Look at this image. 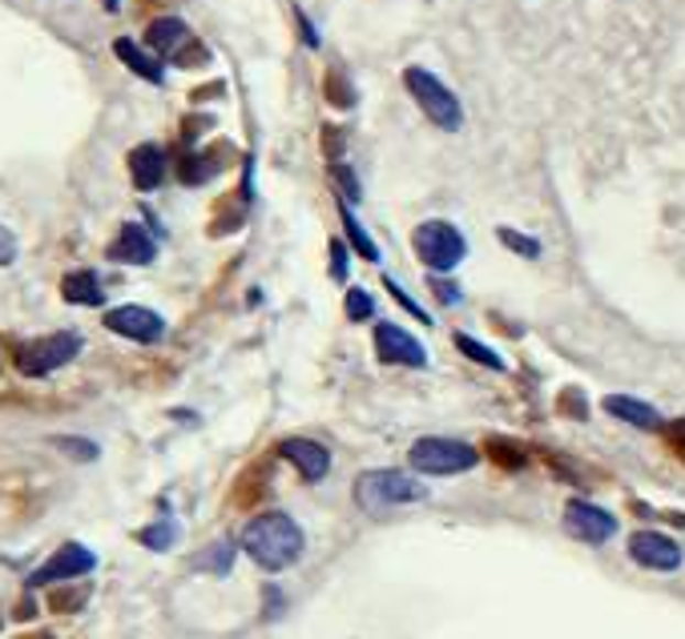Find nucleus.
I'll use <instances>...</instances> for the list:
<instances>
[{
  "label": "nucleus",
  "instance_id": "obj_1",
  "mask_svg": "<svg viewBox=\"0 0 685 639\" xmlns=\"http://www.w3.org/2000/svg\"><path fill=\"white\" fill-rule=\"evenodd\" d=\"M307 547L303 527L283 511H267L242 527V551H247L262 571H286L295 568Z\"/></svg>",
  "mask_w": 685,
  "mask_h": 639
},
{
  "label": "nucleus",
  "instance_id": "obj_2",
  "mask_svg": "<svg viewBox=\"0 0 685 639\" xmlns=\"http://www.w3.org/2000/svg\"><path fill=\"white\" fill-rule=\"evenodd\" d=\"M424 499L427 487L407 471H363L355 478V503L367 515H388L395 507H412V503Z\"/></svg>",
  "mask_w": 685,
  "mask_h": 639
},
{
  "label": "nucleus",
  "instance_id": "obj_3",
  "mask_svg": "<svg viewBox=\"0 0 685 639\" xmlns=\"http://www.w3.org/2000/svg\"><path fill=\"white\" fill-rule=\"evenodd\" d=\"M403 85H407V93L415 97V106L424 109V117H432V125H439L444 133L464 129V106L456 101V93L439 81L436 73L412 65V69L403 73Z\"/></svg>",
  "mask_w": 685,
  "mask_h": 639
},
{
  "label": "nucleus",
  "instance_id": "obj_4",
  "mask_svg": "<svg viewBox=\"0 0 685 639\" xmlns=\"http://www.w3.org/2000/svg\"><path fill=\"white\" fill-rule=\"evenodd\" d=\"M407 459H412V466L420 475L444 478V475H464V471H472V466L480 463V451L460 439H439V434H432V439H415Z\"/></svg>",
  "mask_w": 685,
  "mask_h": 639
},
{
  "label": "nucleus",
  "instance_id": "obj_5",
  "mask_svg": "<svg viewBox=\"0 0 685 639\" xmlns=\"http://www.w3.org/2000/svg\"><path fill=\"white\" fill-rule=\"evenodd\" d=\"M412 245L415 254H420V262L432 266V274H452L464 262V254H468V242H464V233L452 221H424V225H415Z\"/></svg>",
  "mask_w": 685,
  "mask_h": 639
},
{
  "label": "nucleus",
  "instance_id": "obj_6",
  "mask_svg": "<svg viewBox=\"0 0 685 639\" xmlns=\"http://www.w3.org/2000/svg\"><path fill=\"white\" fill-rule=\"evenodd\" d=\"M77 354H81V334L61 330V334H45V338L24 342L21 354H17V366H21V374H29V378H45V374L61 371L65 362L77 359Z\"/></svg>",
  "mask_w": 685,
  "mask_h": 639
},
{
  "label": "nucleus",
  "instance_id": "obj_7",
  "mask_svg": "<svg viewBox=\"0 0 685 639\" xmlns=\"http://www.w3.org/2000/svg\"><path fill=\"white\" fill-rule=\"evenodd\" d=\"M565 531L573 535V539H580V543L601 547L617 535V519L589 499H568L565 503Z\"/></svg>",
  "mask_w": 685,
  "mask_h": 639
},
{
  "label": "nucleus",
  "instance_id": "obj_8",
  "mask_svg": "<svg viewBox=\"0 0 685 639\" xmlns=\"http://www.w3.org/2000/svg\"><path fill=\"white\" fill-rule=\"evenodd\" d=\"M376 354H379V362H388V366H412V371H424L427 366L424 342L412 338L403 326H395V322L376 326Z\"/></svg>",
  "mask_w": 685,
  "mask_h": 639
},
{
  "label": "nucleus",
  "instance_id": "obj_9",
  "mask_svg": "<svg viewBox=\"0 0 685 639\" xmlns=\"http://www.w3.org/2000/svg\"><path fill=\"white\" fill-rule=\"evenodd\" d=\"M629 559L645 571H677L685 563V551L662 531H633L629 535Z\"/></svg>",
  "mask_w": 685,
  "mask_h": 639
},
{
  "label": "nucleus",
  "instance_id": "obj_10",
  "mask_svg": "<svg viewBox=\"0 0 685 639\" xmlns=\"http://www.w3.org/2000/svg\"><path fill=\"white\" fill-rule=\"evenodd\" d=\"M97 568V555L81 543H65L57 555L41 563V568L29 575V587H45V583H61V580H77V575H89Z\"/></svg>",
  "mask_w": 685,
  "mask_h": 639
},
{
  "label": "nucleus",
  "instance_id": "obj_11",
  "mask_svg": "<svg viewBox=\"0 0 685 639\" xmlns=\"http://www.w3.org/2000/svg\"><path fill=\"white\" fill-rule=\"evenodd\" d=\"M106 330L130 338V342H145V346H150V342H162L166 322H162V315L145 310V306H118V310H109L106 315Z\"/></svg>",
  "mask_w": 685,
  "mask_h": 639
},
{
  "label": "nucleus",
  "instance_id": "obj_12",
  "mask_svg": "<svg viewBox=\"0 0 685 639\" xmlns=\"http://www.w3.org/2000/svg\"><path fill=\"white\" fill-rule=\"evenodd\" d=\"M106 254H109V262H126V266H150V262L157 257V242H154V233L145 230V225H138V221H126Z\"/></svg>",
  "mask_w": 685,
  "mask_h": 639
},
{
  "label": "nucleus",
  "instance_id": "obj_13",
  "mask_svg": "<svg viewBox=\"0 0 685 639\" xmlns=\"http://www.w3.org/2000/svg\"><path fill=\"white\" fill-rule=\"evenodd\" d=\"M279 454H283L286 463L295 466L307 483H323L327 471H331V451L315 439H286L283 447H279Z\"/></svg>",
  "mask_w": 685,
  "mask_h": 639
},
{
  "label": "nucleus",
  "instance_id": "obj_14",
  "mask_svg": "<svg viewBox=\"0 0 685 639\" xmlns=\"http://www.w3.org/2000/svg\"><path fill=\"white\" fill-rule=\"evenodd\" d=\"M605 415H613V419L629 422V427H638V430H662L665 427L662 410L650 407V403H641V398H633V395H609L605 398Z\"/></svg>",
  "mask_w": 685,
  "mask_h": 639
},
{
  "label": "nucleus",
  "instance_id": "obj_15",
  "mask_svg": "<svg viewBox=\"0 0 685 639\" xmlns=\"http://www.w3.org/2000/svg\"><path fill=\"white\" fill-rule=\"evenodd\" d=\"M130 174L138 189H157L166 181V153L157 150V145H138L130 153Z\"/></svg>",
  "mask_w": 685,
  "mask_h": 639
},
{
  "label": "nucleus",
  "instance_id": "obj_16",
  "mask_svg": "<svg viewBox=\"0 0 685 639\" xmlns=\"http://www.w3.org/2000/svg\"><path fill=\"white\" fill-rule=\"evenodd\" d=\"M61 294H65V302H73V306H101L106 302V290H101V282H97L94 269H73V274H65Z\"/></svg>",
  "mask_w": 685,
  "mask_h": 639
},
{
  "label": "nucleus",
  "instance_id": "obj_17",
  "mask_svg": "<svg viewBox=\"0 0 685 639\" xmlns=\"http://www.w3.org/2000/svg\"><path fill=\"white\" fill-rule=\"evenodd\" d=\"M113 53H118L126 65H130L138 77H145V81H154V85H162L166 81V69H162V60L157 57H150V53H142V48L133 45L130 36H121V41H113Z\"/></svg>",
  "mask_w": 685,
  "mask_h": 639
},
{
  "label": "nucleus",
  "instance_id": "obj_18",
  "mask_svg": "<svg viewBox=\"0 0 685 639\" xmlns=\"http://www.w3.org/2000/svg\"><path fill=\"white\" fill-rule=\"evenodd\" d=\"M145 41H150L154 53H177V48L189 41V29H186V21H177V16H162V21H154L145 29Z\"/></svg>",
  "mask_w": 685,
  "mask_h": 639
},
{
  "label": "nucleus",
  "instance_id": "obj_19",
  "mask_svg": "<svg viewBox=\"0 0 685 639\" xmlns=\"http://www.w3.org/2000/svg\"><path fill=\"white\" fill-rule=\"evenodd\" d=\"M342 230H347V242H351L355 250L367 257V262H379V245L371 242V233H367L363 225L355 221V213H351V206H347V201H342Z\"/></svg>",
  "mask_w": 685,
  "mask_h": 639
},
{
  "label": "nucleus",
  "instance_id": "obj_20",
  "mask_svg": "<svg viewBox=\"0 0 685 639\" xmlns=\"http://www.w3.org/2000/svg\"><path fill=\"white\" fill-rule=\"evenodd\" d=\"M456 350H460V354H468L472 362H480V366H488V371H504V359H500L497 350H488L485 342H476V338L456 334Z\"/></svg>",
  "mask_w": 685,
  "mask_h": 639
},
{
  "label": "nucleus",
  "instance_id": "obj_21",
  "mask_svg": "<svg viewBox=\"0 0 685 639\" xmlns=\"http://www.w3.org/2000/svg\"><path fill=\"white\" fill-rule=\"evenodd\" d=\"M230 563H235V543H230V539L214 543L210 551H206V555L198 559V568L214 571V575H226V571H230Z\"/></svg>",
  "mask_w": 685,
  "mask_h": 639
},
{
  "label": "nucleus",
  "instance_id": "obj_22",
  "mask_svg": "<svg viewBox=\"0 0 685 639\" xmlns=\"http://www.w3.org/2000/svg\"><path fill=\"white\" fill-rule=\"evenodd\" d=\"M138 539H142V543L150 547V551H166V547H170V543H174V539H177V527L170 524V519H162V524L145 527V531L138 535Z\"/></svg>",
  "mask_w": 685,
  "mask_h": 639
},
{
  "label": "nucleus",
  "instance_id": "obj_23",
  "mask_svg": "<svg viewBox=\"0 0 685 639\" xmlns=\"http://www.w3.org/2000/svg\"><path fill=\"white\" fill-rule=\"evenodd\" d=\"M371 315H376V298H371V294L367 290L347 294V318H351V322H367Z\"/></svg>",
  "mask_w": 685,
  "mask_h": 639
},
{
  "label": "nucleus",
  "instance_id": "obj_24",
  "mask_svg": "<svg viewBox=\"0 0 685 639\" xmlns=\"http://www.w3.org/2000/svg\"><path fill=\"white\" fill-rule=\"evenodd\" d=\"M53 442H57L69 459H77V463H94L97 459V442H89V439H53Z\"/></svg>",
  "mask_w": 685,
  "mask_h": 639
},
{
  "label": "nucleus",
  "instance_id": "obj_25",
  "mask_svg": "<svg viewBox=\"0 0 685 639\" xmlns=\"http://www.w3.org/2000/svg\"><path fill=\"white\" fill-rule=\"evenodd\" d=\"M500 233V242L509 245V250H517L520 257H541V245L532 242V238H520L517 230H509V225H504V230H497Z\"/></svg>",
  "mask_w": 685,
  "mask_h": 639
},
{
  "label": "nucleus",
  "instance_id": "obj_26",
  "mask_svg": "<svg viewBox=\"0 0 685 639\" xmlns=\"http://www.w3.org/2000/svg\"><path fill=\"white\" fill-rule=\"evenodd\" d=\"M331 181L342 189V201H347V206H355V201H359V181H355V174L347 169V165H335Z\"/></svg>",
  "mask_w": 685,
  "mask_h": 639
},
{
  "label": "nucleus",
  "instance_id": "obj_27",
  "mask_svg": "<svg viewBox=\"0 0 685 639\" xmlns=\"http://www.w3.org/2000/svg\"><path fill=\"white\" fill-rule=\"evenodd\" d=\"M383 286H388V290H391V298H395V302H400L403 310H407V315L415 318V322H427V310H420V306H415L412 298H407V290H403L400 282H395V278H383Z\"/></svg>",
  "mask_w": 685,
  "mask_h": 639
},
{
  "label": "nucleus",
  "instance_id": "obj_28",
  "mask_svg": "<svg viewBox=\"0 0 685 639\" xmlns=\"http://www.w3.org/2000/svg\"><path fill=\"white\" fill-rule=\"evenodd\" d=\"M488 447H492V454H500V459H504L509 466H524V463H529V451H520V447H512V442H504V439H492Z\"/></svg>",
  "mask_w": 685,
  "mask_h": 639
},
{
  "label": "nucleus",
  "instance_id": "obj_29",
  "mask_svg": "<svg viewBox=\"0 0 685 639\" xmlns=\"http://www.w3.org/2000/svg\"><path fill=\"white\" fill-rule=\"evenodd\" d=\"M331 278L347 282V245L342 242H331Z\"/></svg>",
  "mask_w": 685,
  "mask_h": 639
},
{
  "label": "nucleus",
  "instance_id": "obj_30",
  "mask_svg": "<svg viewBox=\"0 0 685 639\" xmlns=\"http://www.w3.org/2000/svg\"><path fill=\"white\" fill-rule=\"evenodd\" d=\"M427 286H432V290L439 294V302H444V306H456V302H460V290H456L452 282H439V278H432V274H427Z\"/></svg>",
  "mask_w": 685,
  "mask_h": 639
},
{
  "label": "nucleus",
  "instance_id": "obj_31",
  "mask_svg": "<svg viewBox=\"0 0 685 639\" xmlns=\"http://www.w3.org/2000/svg\"><path fill=\"white\" fill-rule=\"evenodd\" d=\"M12 262H17V238L0 225V266H12Z\"/></svg>",
  "mask_w": 685,
  "mask_h": 639
},
{
  "label": "nucleus",
  "instance_id": "obj_32",
  "mask_svg": "<svg viewBox=\"0 0 685 639\" xmlns=\"http://www.w3.org/2000/svg\"><path fill=\"white\" fill-rule=\"evenodd\" d=\"M665 439H670V447L685 459V419L670 422V427H665Z\"/></svg>",
  "mask_w": 685,
  "mask_h": 639
},
{
  "label": "nucleus",
  "instance_id": "obj_33",
  "mask_svg": "<svg viewBox=\"0 0 685 639\" xmlns=\"http://www.w3.org/2000/svg\"><path fill=\"white\" fill-rule=\"evenodd\" d=\"M118 4H121V0H106V9H109V12H113V9H118Z\"/></svg>",
  "mask_w": 685,
  "mask_h": 639
}]
</instances>
